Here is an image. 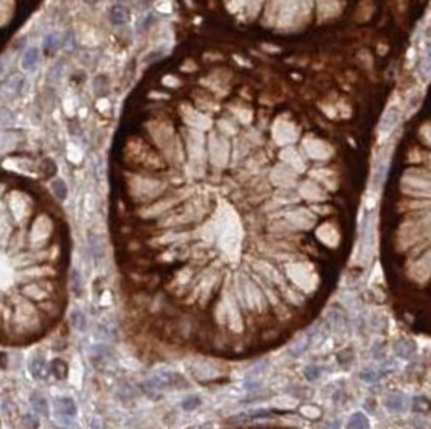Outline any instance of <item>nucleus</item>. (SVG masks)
Masks as SVG:
<instances>
[{"label":"nucleus","mask_w":431,"mask_h":429,"mask_svg":"<svg viewBox=\"0 0 431 429\" xmlns=\"http://www.w3.org/2000/svg\"><path fill=\"white\" fill-rule=\"evenodd\" d=\"M52 190H54L57 199L63 200L66 197V186H65V183H63L62 179H57V181L52 183Z\"/></svg>","instance_id":"nucleus-9"},{"label":"nucleus","mask_w":431,"mask_h":429,"mask_svg":"<svg viewBox=\"0 0 431 429\" xmlns=\"http://www.w3.org/2000/svg\"><path fill=\"white\" fill-rule=\"evenodd\" d=\"M71 325L76 327V329H84V326H86V318L82 316V313H80V311H75V313L71 315Z\"/></svg>","instance_id":"nucleus-10"},{"label":"nucleus","mask_w":431,"mask_h":429,"mask_svg":"<svg viewBox=\"0 0 431 429\" xmlns=\"http://www.w3.org/2000/svg\"><path fill=\"white\" fill-rule=\"evenodd\" d=\"M367 428H369V421H367V418L364 415H360V413L352 415L348 429H367Z\"/></svg>","instance_id":"nucleus-7"},{"label":"nucleus","mask_w":431,"mask_h":429,"mask_svg":"<svg viewBox=\"0 0 431 429\" xmlns=\"http://www.w3.org/2000/svg\"><path fill=\"white\" fill-rule=\"evenodd\" d=\"M23 426L26 429H38L39 428V420L33 415H24L23 416Z\"/></svg>","instance_id":"nucleus-12"},{"label":"nucleus","mask_w":431,"mask_h":429,"mask_svg":"<svg viewBox=\"0 0 431 429\" xmlns=\"http://www.w3.org/2000/svg\"><path fill=\"white\" fill-rule=\"evenodd\" d=\"M59 429H63V428H59Z\"/></svg>","instance_id":"nucleus-15"},{"label":"nucleus","mask_w":431,"mask_h":429,"mask_svg":"<svg viewBox=\"0 0 431 429\" xmlns=\"http://www.w3.org/2000/svg\"><path fill=\"white\" fill-rule=\"evenodd\" d=\"M29 371L36 379H44L47 374V365L42 355H34L29 362Z\"/></svg>","instance_id":"nucleus-2"},{"label":"nucleus","mask_w":431,"mask_h":429,"mask_svg":"<svg viewBox=\"0 0 431 429\" xmlns=\"http://www.w3.org/2000/svg\"><path fill=\"white\" fill-rule=\"evenodd\" d=\"M57 410H59L60 415H65V416H75L76 415V405L75 402H73L71 399H68V397H62V399L57 400Z\"/></svg>","instance_id":"nucleus-3"},{"label":"nucleus","mask_w":431,"mask_h":429,"mask_svg":"<svg viewBox=\"0 0 431 429\" xmlns=\"http://www.w3.org/2000/svg\"><path fill=\"white\" fill-rule=\"evenodd\" d=\"M110 17H112L113 23L123 24L124 21L128 20V12H126L124 7H113L112 8V13H110Z\"/></svg>","instance_id":"nucleus-8"},{"label":"nucleus","mask_w":431,"mask_h":429,"mask_svg":"<svg viewBox=\"0 0 431 429\" xmlns=\"http://www.w3.org/2000/svg\"><path fill=\"white\" fill-rule=\"evenodd\" d=\"M59 34H49L45 38V42H44V45H45V49L47 50H55L57 47H59Z\"/></svg>","instance_id":"nucleus-11"},{"label":"nucleus","mask_w":431,"mask_h":429,"mask_svg":"<svg viewBox=\"0 0 431 429\" xmlns=\"http://www.w3.org/2000/svg\"><path fill=\"white\" fill-rule=\"evenodd\" d=\"M38 61H39V50L38 49L26 50V54L23 57V68H24V70H28V71L34 70L36 65H38Z\"/></svg>","instance_id":"nucleus-4"},{"label":"nucleus","mask_w":431,"mask_h":429,"mask_svg":"<svg viewBox=\"0 0 431 429\" xmlns=\"http://www.w3.org/2000/svg\"><path fill=\"white\" fill-rule=\"evenodd\" d=\"M304 373H306V378L310 379V381L320 378V368H317V367H307Z\"/></svg>","instance_id":"nucleus-14"},{"label":"nucleus","mask_w":431,"mask_h":429,"mask_svg":"<svg viewBox=\"0 0 431 429\" xmlns=\"http://www.w3.org/2000/svg\"><path fill=\"white\" fill-rule=\"evenodd\" d=\"M50 371L57 379H65L66 374H68V367H66V363L63 362V360L55 358L54 362L50 363Z\"/></svg>","instance_id":"nucleus-5"},{"label":"nucleus","mask_w":431,"mask_h":429,"mask_svg":"<svg viewBox=\"0 0 431 429\" xmlns=\"http://www.w3.org/2000/svg\"><path fill=\"white\" fill-rule=\"evenodd\" d=\"M12 223L0 218V347L41 341L66 308L68 250L54 221L39 215L24 229Z\"/></svg>","instance_id":"nucleus-1"},{"label":"nucleus","mask_w":431,"mask_h":429,"mask_svg":"<svg viewBox=\"0 0 431 429\" xmlns=\"http://www.w3.org/2000/svg\"><path fill=\"white\" fill-rule=\"evenodd\" d=\"M199 404H201L199 397H187V399L183 402V409H185V410H194L196 407H199Z\"/></svg>","instance_id":"nucleus-13"},{"label":"nucleus","mask_w":431,"mask_h":429,"mask_svg":"<svg viewBox=\"0 0 431 429\" xmlns=\"http://www.w3.org/2000/svg\"><path fill=\"white\" fill-rule=\"evenodd\" d=\"M31 402H33V409L36 413H39V415H47V410H49V405H47V400L44 399L42 395H33V399H31Z\"/></svg>","instance_id":"nucleus-6"}]
</instances>
